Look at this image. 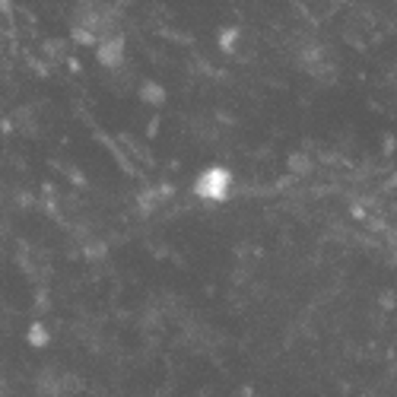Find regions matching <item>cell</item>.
<instances>
[{
	"label": "cell",
	"mask_w": 397,
	"mask_h": 397,
	"mask_svg": "<svg viewBox=\"0 0 397 397\" xmlns=\"http://www.w3.org/2000/svg\"><path fill=\"white\" fill-rule=\"evenodd\" d=\"M194 191L207 200H223L229 194V172L226 169H207L197 181H194Z\"/></svg>",
	"instance_id": "cell-1"
},
{
	"label": "cell",
	"mask_w": 397,
	"mask_h": 397,
	"mask_svg": "<svg viewBox=\"0 0 397 397\" xmlns=\"http://www.w3.org/2000/svg\"><path fill=\"white\" fill-rule=\"evenodd\" d=\"M96 57L99 64H105V67H121L124 64V39H118V35H111V39H102L96 48Z\"/></svg>",
	"instance_id": "cell-2"
},
{
	"label": "cell",
	"mask_w": 397,
	"mask_h": 397,
	"mask_svg": "<svg viewBox=\"0 0 397 397\" xmlns=\"http://www.w3.org/2000/svg\"><path fill=\"white\" fill-rule=\"evenodd\" d=\"M140 99H144V102H150V105H162L165 102V92H162V86H159V83H144V86H140Z\"/></svg>",
	"instance_id": "cell-3"
},
{
	"label": "cell",
	"mask_w": 397,
	"mask_h": 397,
	"mask_svg": "<svg viewBox=\"0 0 397 397\" xmlns=\"http://www.w3.org/2000/svg\"><path fill=\"white\" fill-rule=\"evenodd\" d=\"M26 340L32 343V347H45V343H48V330H45V324H41V321H32V324H29Z\"/></svg>",
	"instance_id": "cell-4"
}]
</instances>
